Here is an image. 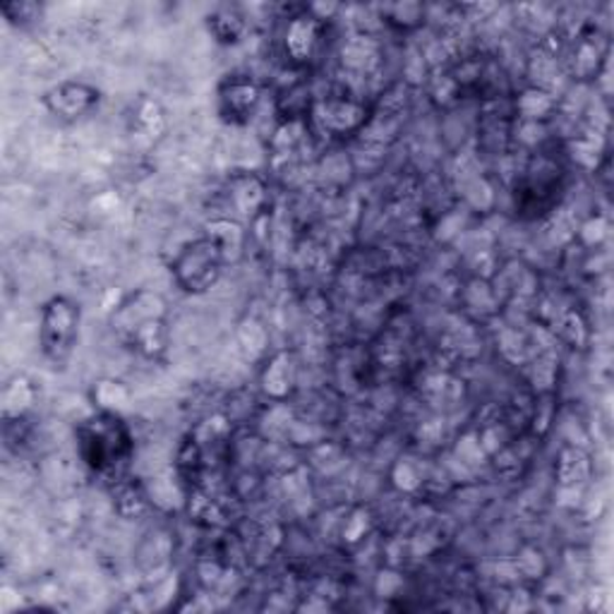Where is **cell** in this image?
Here are the masks:
<instances>
[{
    "mask_svg": "<svg viewBox=\"0 0 614 614\" xmlns=\"http://www.w3.org/2000/svg\"><path fill=\"white\" fill-rule=\"evenodd\" d=\"M108 324L118 341L144 360H161L169 354V300L152 288L123 296Z\"/></svg>",
    "mask_w": 614,
    "mask_h": 614,
    "instance_id": "6da1fadb",
    "label": "cell"
},
{
    "mask_svg": "<svg viewBox=\"0 0 614 614\" xmlns=\"http://www.w3.org/2000/svg\"><path fill=\"white\" fill-rule=\"evenodd\" d=\"M74 444L84 466L106 483L113 485L130 475L135 437L123 413L94 410L82 418L74 428Z\"/></svg>",
    "mask_w": 614,
    "mask_h": 614,
    "instance_id": "7a4b0ae2",
    "label": "cell"
},
{
    "mask_svg": "<svg viewBox=\"0 0 614 614\" xmlns=\"http://www.w3.org/2000/svg\"><path fill=\"white\" fill-rule=\"evenodd\" d=\"M82 308L68 296H54L42 305L39 350L51 370H66L80 341Z\"/></svg>",
    "mask_w": 614,
    "mask_h": 614,
    "instance_id": "3957f363",
    "label": "cell"
},
{
    "mask_svg": "<svg viewBox=\"0 0 614 614\" xmlns=\"http://www.w3.org/2000/svg\"><path fill=\"white\" fill-rule=\"evenodd\" d=\"M225 262L223 250L211 235H199L185 243L171 259V277L181 291L190 296H205L221 281Z\"/></svg>",
    "mask_w": 614,
    "mask_h": 614,
    "instance_id": "277c9868",
    "label": "cell"
},
{
    "mask_svg": "<svg viewBox=\"0 0 614 614\" xmlns=\"http://www.w3.org/2000/svg\"><path fill=\"white\" fill-rule=\"evenodd\" d=\"M262 104V86L247 72H231L219 82L217 90V108L223 123L247 125L255 118V113Z\"/></svg>",
    "mask_w": 614,
    "mask_h": 614,
    "instance_id": "5b68a950",
    "label": "cell"
},
{
    "mask_svg": "<svg viewBox=\"0 0 614 614\" xmlns=\"http://www.w3.org/2000/svg\"><path fill=\"white\" fill-rule=\"evenodd\" d=\"M42 104L56 120L78 123L102 104V90L82 80H66L51 86L42 96Z\"/></svg>",
    "mask_w": 614,
    "mask_h": 614,
    "instance_id": "8992f818",
    "label": "cell"
},
{
    "mask_svg": "<svg viewBox=\"0 0 614 614\" xmlns=\"http://www.w3.org/2000/svg\"><path fill=\"white\" fill-rule=\"evenodd\" d=\"M312 116L320 123V128L332 137L358 135L368 125V108L366 104L356 102L346 94H332L312 102Z\"/></svg>",
    "mask_w": 614,
    "mask_h": 614,
    "instance_id": "52a82bcc",
    "label": "cell"
},
{
    "mask_svg": "<svg viewBox=\"0 0 614 614\" xmlns=\"http://www.w3.org/2000/svg\"><path fill=\"white\" fill-rule=\"evenodd\" d=\"M324 20L317 18L310 8L300 15H293L286 22L283 30V54L293 66H308L315 60L322 44Z\"/></svg>",
    "mask_w": 614,
    "mask_h": 614,
    "instance_id": "ba28073f",
    "label": "cell"
},
{
    "mask_svg": "<svg viewBox=\"0 0 614 614\" xmlns=\"http://www.w3.org/2000/svg\"><path fill=\"white\" fill-rule=\"evenodd\" d=\"M296 382H298V360L291 350H279V354H274L267 360V366L262 370V378H259L262 392H265L269 401H277V404H281V401L293 394Z\"/></svg>",
    "mask_w": 614,
    "mask_h": 614,
    "instance_id": "9c48e42d",
    "label": "cell"
},
{
    "mask_svg": "<svg viewBox=\"0 0 614 614\" xmlns=\"http://www.w3.org/2000/svg\"><path fill=\"white\" fill-rule=\"evenodd\" d=\"M36 401H39V386L30 378H24V374H18L3 390V420L8 425L24 422V418L34 410Z\"/></svg>",
    "mask_w": 614,
    "mask_h": 614,
    "instance_id": "30bf717a",
    "label": "cell"
},
{
    "mask_svg": "<svg viewBox=\"0 0 614 614\" xmlns=\"http://www.w3.org/2000/svg\"><path fill=\"white\" fill-rule=\"evenodd\" d=\"M113 490V505H116V511L120 513L123 519H135L142 517L147 511V493L140 483H135L132 475L123 478L118 483L111 485Z\"/></svg>",
    "mask_w": 614,
    "mask_h": 614,
    "instance_id": "8fae6325",
    "label": "cell"
},
{
    "mask_svg": "<svg viewBox=\"0 0 614 614\" xmlns=\"http://www.w3.org/2000/svg\"><path fill=\"white\" fill-rule=\"evenodd\" d=\"M265 197H267V187L257 175L243 173V175H235L231 181V199L238 211H243V215H253V211H257L262 202H265Z\"/></svg>",
    "mask_w": 614,
    "mask_h": 614,
    "instance_id": "7c38bea8",
    "label": "cell"
},
{
    "mask_svg": "<svg viewBox=\"0 0 614 614\" xmlns=\"http://www.w3.org/2000/svg\"><path fill=\"white\" fill-rule=\"evenodd\" d=\"M207 30L223 46H233L245 36L247 22L235 10H217L207 18Z\"/></svg>",
    "mask_w": 614,
    "mask_h": 614,
    "instance_id": "4fadbf2b",
    "label": "cell"
},
{
    "mask_svg": "<svg viewBox=\"0 0 614 614\" xmlns=\"http://www.w3.org/2000/svg\"><path fill=\"white\" fill-rule=\"evenodd\" d=\"M207 235H211L217 241V245L223 250L225 262H235L243 253L245 245V231L243 225L231 219H215L211 223H207Z\"/></svg>",
    "mask_w": 614,
    "mask_h": 614,
    "instance_id": "5bb4252c",
    "label": "cell"
},
{
    "mask_svg": "<svg viewBox=\"0 0 614 614\" xmlns=\"http://www.w3.org/2000/svg\"><path fill=\"white\" fill-rule=\"evenodd\" d=\"M92 401H94L96 410L123 413L125 406L130 404V392L125 390V384H123V382L102 380V382H96V384H94Z\"/></svg>",
    "mask_w": 614,
    "mask_h": 614,
    "instance_id": "9a60e30c",
    "label": "cell"
},
{
    "mask_svg": "<svg viewBox=\"0 0 614 614\" xmlns=\"http://www.w3.org/2000/svg\"><path fill=\"white\" fill-rule=\"evenodd\" d=\"M382 15L386 18V22L392 24V27L401 30V32H410V30H418L420 24L425 22V8L418 3H406V5H390L382 10Z\"/></svg>",
    "mask_w": 614,
    "mask_h": 614,
    "instance_id": "2e32d148",
    "label": "cell"
},
{
    "mask_svg": "<svg viewBox=\"0 0 614 614\" xmlns=\"http://www.w3.org/2000/svg\"><path fill=\"white\" fill-rule=\"evenodd\" d=\"M44 15V5L32 3V0H18V3H5L3 5V18L8 20V24L18 30L30 27L36 20H42Z\"/></svg>",
    "mask_w": 614,
    "mask_h": 614,
    "instance_id": "e0dca14e",
    "label": "cell"
}]
</instances>
